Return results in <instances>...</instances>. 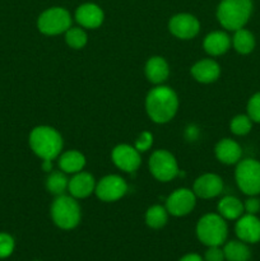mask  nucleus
Returning <instances> with one entry per match:
<instances>
[{
    "instance_id": "obj_2",
    "label": "nucleus",
    "mask_w": 260,
    "mask_h": 261,
    "mask_svg": "<svg viewBox=\"0 0 260 261\" xmlns=\"http://www.w3.org/2000/svg\"><path fill=\"white\" fill-rule=\"evenodd\" d=\"M28 143L37 157L43 161H53L63 150V138L58 130L46 125H40L31 130Z\"/></svg>"
},
{
    "instance_id": "obj_36",
    "label": "nucleus",
    "mask_w": 260,
    "mask_h": 261,
    "mask_svg": "<svg viewBox=\"0 0 260 261\" xmlns=\"http://www.w3.org/2000/svg\"><path fill=\"white\" fill-rule=\"evenodd\" d=\"M35 261H40V260H35Z\"/></svg>"
},
{
    "instance_id": "obj_29",
    "label": "nucleus",
    "mask_w": 260,
    "mask_h": 261,
    "mask_svg": "<svg viewBox=\"0 0 260 261\" xmlns=\"http://www.w3.org/2000/svg\"><path fill=\"white\" fill-rule=\"evenodd\" d=\"M14 239L7 232H0V259L9 257L14 251Z\"/></svg>"
},
{
    "instance_id": "obj_15",
    "label": "nucleus",
    "mask_w": 260,
    "mask_h": 261,
    "mask_svg": "<svg viewBox=\"0 0 260 261\" xmlns=\"http://www.w3.org/2000/svg\"><path fill=\"white\" fill-rule=\"evenodd\" d=\"M76 23L82 28H88V30H94L98 28L103 23L105 13L101 8L94 3H84L79 5L74 13Z\"/></svg>"
},
{
    "instance_id": "obj_10",
    "label": "nucleus",
    "mask_w": 260,
    "mask_h": 261,
    "mask_svg": "<svg viewBox=\"0 0 260 261\" xmlns=\"http://www.w3.org/2000/svg\"><path fill=\"white\" fill-rule=\"evenodd\" d=\"M196 195L190 189L181 188L173 191L166 200V209L173 217L188 216L195 208Z\"/></svg>"
},
{
    "instance_id": "obj_9",
    "label": "nucleus",
    "mask_w": 260,
    "mask_h": 261,
    "mask_svg": "<svg viewBox=\"0 0 260 261\" xmlns=\"http://www.w3.org/2000/svg\"><path fill=\"white\" fill-rule=\"evenodd\" d=\"M126 181L117 175L105 176L103 178L99 180L98 184H96V189H94V194L97 195V198L106 203L119 200L126 194Z\"/></svg>"
},
{
    "instance_id": "obj_28",
    "label": "nucleus",
    "mask_w": 260,
    "mask_h": 261,
    "mask_svg": "<svg viewBox=\"0 0 260 261\" xmlns=\"http://www.w3.org/2000/svg\"><path fill=\"white\" fill-rule=\"evenodd\" d=\"M252 127V120L250 119L247 115H237L233 119L231 120V124H229V129L235 135H246L251 132Z\"/></svg>"
},
{
    "instance_id": "obj_13",
    "label": "nucleus",
    "mask_w": 260,
    "mask_h": 261,
    "mask_svg": "<svg viewBox=\"0 0 260 261\" xmlns=\"http://www.w3.org/2000/svg\"><path fill=\"white\" fill-rule=\"evenodd\" d=\"M235 232L245 244L260 242V219L255 214H242L236 222Z\"/></svg>"
},
{
    "instance_id": "obj_5",
    "label": "nucleus",
    "mask_w": 260,
    "mask_h": 261,
    "mask_svg": "<svg viewBox=\"0 0 260 261\" xmlns=\"http://www.w3.org/2000/svg\"><path fill=\"white\" fill-rule=\"evenodd\" d=\"M51 218H53L54 223L61 229H69L75 228L81 222V206H79L78 201L75 198L69 195H59L56 196L55 200L51 204Z\"/></svg>"
},
{
    "instance_id": "obj_20",
    "label": "nucleus",
    "mask_w": 260,
    "mask_h": 261,
    "mask_svg": "<svg viewBox=\"0 0 260 261\" xmlns=\"http://www.w3.org/2000/svg\"><path fill=\"white\" fill-rule=\"evenodd\" d=\"M232 40L226 32L214 31L205 36L203 42V47L206 54L211 56H219L226 54L231 47Z\"/></svg>"
},
{
    "instance_id": "obj_24",
    "label": "nucleus",
    "mask_w": 260,
    "mask_h": 261,
    "mask_svg": "<svg viewBox=\"0 0 260 261\" xmlns=\"http://www.w3.org/2000/svg\"><path fill=\"white\" fill-rule=\"evenodd\" d=\"M224 259L227 261H249L251 257V251L245 242L229 241L223 247Z\"/></svg>"
},
{
    "instance_id": "obj_23",
    "label": "nucleus",
    "mask_w": 260,
    "mask_h": 261,
    "mask_svg": "<svg viewBox=\"0 0 260 261\" xmlns=\"http://www.w3.org/2000/svg\"><path fill=\"white\" fill-rule=\"evenodd\" d=\"M232 45L237 53L241 55H247V54L252 53V50L255 48V37L249 30L240 28V30L235 31Z\"/></svg>"
},
{
    "instance_id": "obj_8",
    "label": "nucleus",
    "mask_w": 260,
    "mask_h": 261,
    "mask_svg": "<svg viewBox=\"0 0 260 261\" xmlns=\"http://www.w3.org/2000/svg\"><path fill=\"white\" fill-rule=\"evenodd\" d=\"M149 171L155 180L168 182L178 175V165L173 154L166 149H158L149 157Z\"/></svg>"
},
{
    "instance_id": "obj_22",
    "label": "nucleus",
    "mask_w": 260,
    "mask_h": 261,
    "mask_svg": "<svg viewBox=\"0 0 260 261\" xmlns=\"http://www.w3.org/2000/svg\"><path fill=\"white\" fill-rule=\"evenodd\" d=\"M244 212V203L235 196H224L218 203V214L228 221L239 219Z\"/></svg>"
},
{
    "instance_id": "obj_21",
    "label": "nucleus",
    "mask_w": 260,
    "mask_h": 261,
    "mask_svg": "<svg viewBox=\"0 0 260 261\" xmlns=\"http://www.w3.org/2000/svg\"><path fill=\"white\" fill-rule=\"evenodd\" d=\"M84 166H86V157L79 150H68L59 157V167L65 173L74 175L81 172L83 171Z\"/></svg>"
},
{
    "instance_id": "obj_35",
    "label": "nucleus",
    "mask_w": 260,
    "mask_h": 261,
    "mask_svg": "<svg viewBox=\"0 0 260 261\" xmlns=\"http://www.w3.org/2000/svg\"><path fill=\"white\" fill-rule=\"evenodd\" d=\"M53 161H43L42 162V170L45 172H51L53 171Z\"/></svg>"
},
{
    "instance_id": "obj_12",
    "label": "nucleus",
    "mask_w": 260,
    "mask_h": 261,
    "mask_svg": "<svg viewBox=\"0 0 260 261\" xmlns=\"http://www.w3.org/2000/svg\"><path fill=\"white\" fill-rule=\"evenodd\" d=\"M111 158L114 165L124 172H135L142 163L140 152L129 144H119L112 149Z\"/></svg>"
},
{
    "instance_id": "obj_32",
    "label": "nucleus",
    "mask_w": 260,
    "mask_h": 261,
    "mask_svg": "<svg viewBox=\"0 0 260 261\" xmlns=\"http://www.w3.org/2000/svg\"><path fill=\"white\" fill-rule=\"evenodd\" d=\"M204 260L205 261H224V252L223 249L219 246H211L205 251L204 255Z\"/></svg>"
},
{
    "instance_id": "obj_26",
    "label": "nucleus",
    "mask_w": 260,
    "mask_h": 261,
    "mask_svg": "<svg viewBox=\"0 0 260 261\" xmlns=\"http://www.w3.org/2000/svg\"><path fill=\"white\" fill-rule=\"evenodd\" d=\"M168 219V212L166 206L153 205L145 213V223L153 229H160L166 226Z\"/></svg>"
},
{
    "instance_id": "obj_34",
    "label": "nucleus",
    "mask_w": 260,
    "mask_h": 261,
    "mask_svg": "<svg viewBox=\"0 0 260 261\" xmlns=\"http://www.w3.org/2000/svg\"><path fill=\"white\" fill-rule=\"evenodd\" d=\"M178 261H204V260L201 259L200 255H198V254H188V255H185V256L181 257Z\"/></svg>"
},
{
    "instance_id": "obj_14",
    "label": "nucleus",
    "mask_w": 260,
    "mask_h": 261,
    "mask_svg": "<svg viewBox=\"0 0 260 261\" xmlns=\"http://www.w3.org/2000/svg\"><path fill=\"white\" fill-rule=\"evenodd\" d=\"M193 191L196 198H216L223 191V180L216 173H204L195 180Z\"/></svg>"
},
{
    "instance_id": "obj_19",
    "label": "nucleus",
    "mask_w": 260,
    "mask_h": 261,
    "mask_svg": "<svg viewBox=\"0 0 260 261\" xmlns=\"http://www.w3.org/2000/svg\"><path fill=\"white\" fill-rule=\"evenodd\" d=\"M144 71L145 76L150 83L160 86L163 82L167 81L168 75H170V66H168L167 61L161 56H152L150 59H148Z\"/></svg>"
},
{
    "instance_id": "obj_17",
    "label": "nucleus",
    "mask_w": 260,
    "mask_h": 261,
    "mask_svg": "<svg viewBox=\"0 0 260 261\" xmlns=\"http://www.w3.org/2000/svg\"><path fill=\"white\" fill-rule=\"evenodd\" d=\"M191 75L199 83L209 84L216 82L221 75V66L213 59H201L191 66Z\"/></svg>"
},
{
    "instance_id": "obj_4",
    "label": "nucleus",
    "mask_w": 260,
    "mask_h": 261,
    "mask_svg": "<svg viewBox=\"0 0 260 261\" xmlns=\"http://www.w3.org/2000/svg\"><path fill=\"white\" fill-rule=\"evenodd\" d=\"M228 228L226 219L216 213H208L199 219L196 236L205 246H222L226 242Z\"/></svg>"
},
{
    "instance_id": "obj_31",
    "label": "nucleus",
    "mask_w": 260,
    "mask_h": 261,
    "mask_svg": "<svg viewBox=\"0 0 260 261\" xmlns=\"http://www.w3.org/2000/svg\"><path fill=\"white\" fill-rule=\"evenodd\" d=\"M153 144V135L149 132H143L135 142V149L138 152H147Z\"/></svg>"
},
{
    "instance_id": "obj_18",
    "label": "nucleus",
    "mask_w": 260,
    "mask_h": 261,
    "mask_svg": "<svg viewBox=\"0 0 260 261\" xmlns=\"http://www.w3.org/2000/svg\"><path fill=\"white\" fill-rule=\"evenodd\" d=\"M214 153H216V157L219 162L228 166L237 165L242 157V149L240 144L235 140L229 139V138L219 140L217 143Z\"/></svg>"
},
{
    "instance_id": "obj_16",
    "label": "nucleus",
    "mask_w": 260,
    "mask_h": 261,
    "mask_svg": "<svg viewBox=\"0 0 260 261\" xmlns=\"http://www.w3.org/2000/svg\"><path fill=\"white\" fill-rule=\"evenodd\" d=\"M94 189H96V180L88 172L81 171L78 173H74L73 177L69 180V194L75 199L88 198L94 193Z\"/></svg>"
},
{
    "instance_id": "obj_27",
    "label": "nucleus",
    "mask_w": 260,
    "mask_h": 261,
    "mask_svg": "<svg viewBox=\"0 0 260 261\" xmlns=\"http://www.w3.org/2000/svg\"><path fill=\"white\" fill-rule=\"evenodd\" d=\"M87 33L83 28L81 27H70L65 32V42L69 47L74 48V50H79L83 48L87 45Z\"/></svg>"
},
{
    "instance_id": "obj_30",
    "label": "nucleus",
    "mask_w": 260,
    "mask_h": 261,
    "mask_svg": "<svg viewBox=\"0 0 260 261\" xmlns=\"http://www.w3.org/2000/svg\"><path fill=\"white\" fill-rule=\"evenodd\" d=\"M247 116L252 120V122L260 124V92L251 96L247 102Z\"/></svg>"
},
{
    "instance_id": "obj_11",
    "label": "nucleus",
    "mask_w": 260,
    "mask_h": 261,
    "mask_svg": "<svg viewBox=\"0 0 260 261\" xmlns=\"http://www.w3.org/2000/svg\"><path fill=\"white\" fill-rule=\"evenodd\" d=\"M168 30L175 37L181 40H191L200 31V23L195 15L189 13H178L170 19Z\"/></svg>"
},
{
    "instance_id": "obj_3",
    "label": "nucleus",
    "mask_w": 260,
    "mask_h": 261,
    "mask_svg": "<svg viewBox=\"0 0 260 261\" xmlns=\"http://www.w3.org/2000/svg\"><path fill=\"white\" fill-rule=\"evenodd\" d=\"M252 0H221L217 8V19L227 31L244 28L252 14Z\"/></svg>"
},
{
    "instance_id": "obj_1",
    "label": "nucleus",
    "mask_w": 260,
    "mask_h": 261,
    "mask_svg": "<svg viewBox=\"0 0 260 261\" xmlns=\"http://www.w3.org/2000/svg\"><path fill=\"white\" fill-rule=\"evenodd\" d=\"M178 109L176 92L167 86H155L145 98V111L155 124H166L175 117Z\"/></svg>"
},
{
    "instance_id": "obj_33",
    "label": "nucleus",
    "mask_w": 260,
    "mask_h": 261,
    "mask_svg": "<svg viewBox=\"0 0 260 261\" xmlns=\"http://www.w3.org/2000/svg\"><path fill=\"white\" fill-rule=\"evenodd\" d=\"M244 211L247 214H255L256 216L260 212V200L255 196H250L244 203Z\"/></svg>"
},
{
    "instance_id": "obj_7",
    "label": "nucleus",
    "mask_w": 260,
    "mask_h": 261,
    "mask_svg": "<svg viewBox=\"0 0 260 261\" xmlns=\"http://www.w3.org/2000/svg\"><path fill=\"white\" fill-rule=\"evenodd\" d=\"M237 186L244 194L255 196L260 194V162L246 158L237 163L235 171Z\"/></svg>"
},
{
    "instance_id": "obj_6",
    "label": "nucleus",
    "mask_w": 260,
    "mask_h": 261,
    "mask_svg": "<svg viewBox=\"0 0 260 261\" xmlns=\"http://www.w3.org/2000/svg\"><path fill=\"white\" fill-rule=\"evenodd\" d=\"M71 15L63 7H53L43 10L37 19V28L46 36L65 33L71 27Z\"/></svg>"
},
{
    "instance_id": "obj_25",
    "label": "nucleus",
    "mask_w": 260,
    "mask_h": 261,
    "mask_svg": "<svg viewBox=\"0 0 260 261\" xmlns=\"http://www.w3.org/2000/svg\"><path fill=\"white\" fill-rule=\"evenodd\" d=\"M68 185L69 180L65 176V172H63V171L50 172L48 177L46 178V189L55 196L64 195L65 191L68 190Z\"/></svg>"
}]
</instances>
